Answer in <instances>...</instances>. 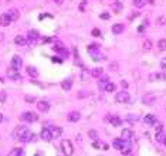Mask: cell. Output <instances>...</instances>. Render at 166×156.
I'll list each match as a JSON object with an SVG mask.
<instances>
[{
	"label": "cell",
	"instance_id": "6da1fadb",
	"mask_svg": "<svg viewBox=\"0 0 166 156\" xmlns=\"http://www.w3.org/2000/svg\"><path fill=\"white\" fill-rule=\"evenodd\" d=\"M61 151L65 156H73L74 153V146L70 139H63L61 141Z\"/></svg>",
	"mask_w": 166,
	"mask_h": 156
},
{
	"label": "cell",
	"instance_id": "7a4b0ae2",
	"mask_svg": "<svg viewBox=\"0 0 166 156\" xmlns=\"http://www.w3.org/2000/svg\"><path fill=\"white\" fill-rule=\"evenodd\" d=\"M39 40H40V33H39L37 30H30V31H29V34H27V41H29L31 45H34Z\"/></svg>",
	"mask_w": 166,
	"mask_h": 156
},
{
	"label": "cell",
	"instance_id": "3957f363",
	"mask_svg": "<svg viewBox=\"0 0 166 156\" xmlns=\"http://www.w3.org/2000/svg\"><path fill=\"white\" fill-rule=\"evenodd\" d=\"M129 99H131V97L126 91H121L115 95V101L119 102V104H126V102H129Z\"/></svg>",
	"mask_w": 166,
	"mask_h": 156
},
{
	"label": "cell",
	"instance_id": "277c9868",
	"mask_svg": "<svg viewBox=\"0 0 166 156\" xmlns=\"http://www.w3.org/2000/svg\"><path fill=\"white\" fill-rule=\"evenodd\" d=\"M26 132H29V129H27V126H24V125H20V126H17L14 131H13V138L14 139H20Z\"/></svg>",
	"mask_w": 166,
	"mask_h": 156
},
{
	"label": "cell",
	"instance_id": "5b68a950",
	"mask_svg": "<svg viewBox=\"0 0 166 156\" xmlns=\"http://www.w3.org/2000/svg\"><path fill=\"white\" fill-rule=\"evenodd\" d=\"M39 119V115L36 114V112H24L23 115H21V121H26V122H29V123H31V122H36Z\"/></svg>",
	"mask_w": 166,
	"mask_h": 156
},
{
	"label": "cell",
	"instance_id": "8992f818",
	"mask_svg": "<svg viewBox=\"0 0 166 156\" xmlns=\"http://www.w3.org/2000/svg\"><path fill=\"white\" fill-rule=\"evenodd\" d=\"M105 121H109V123H112L114 126H119L122 123V119H121V117H118V115H107L105 117Z\"/></svg>",
	"mask_w": 166,
	"mask_h": 156
},
{
	"label": "cell",
	"instance_id": "52a82bcc",
	"mask_svg": "<svg viewBox=\"0 0 166 156\" xmlns=\"http://www.w3.org/2000/svg\"><path fill=\"white\" fill-rule=\"evenodd\" d=\"M7 77L10 78V79H20V74H19V70L17 68H14V67H10V68H7Z\"/></svg>",
	"mask_w": 166,
	"mask_h": 156
},
{
	"label": "cell",
	"instance_id": "ba28073f",
	"mask_svg": "<svg viewBox=\"0 0 166 156\" xmlns=\"http://www.w3.org/2000/svg\"><path fill=\"white\" fill-rule=\"evenodd\" d=\"M11 21H13V20H11V17L9 16V13H3V14H0V26L6 27V26H9Z\"/></svg>",
	"mask_w": 166,
	"mask_h": 156
},
{
	"label": "cell",
	"instance_id": "9c48e42d",
	"mask_svg": "<svg viewBox=\"0 0 166 156\" xmlns=\"http://www.w3.org/2000/svg\"><path fill=\"white\" fill-rule=\"evenodd\" d=\"M126 145H128V143L125 142L124 139H115V141L112 142V146H114L117 151H121V152L124 151V148L126 146Z\"/></svg>",
	"mask_w": 166,
	"mask_h": 156
},
{
	"label": "cell",
	"instance_id": "30bf717a",
	"mask_svg": "<svg viewBox=\"0 0 166 156\" xmlns=\"http://www.w3.org/2000/svg\"><path fill=\"white\" fill-rule=\"evenodd\" d=\"M23 65V60H21V57L20 55H13V58H11V67H14V68H20Z\"/></svg>",
	"mask_w": 166,
	"mask_h": 156
},
{
	"label": "cell",
	"instance_id": "8fae6325",
	"mask_svg": "<svg viewBox=\"0 0 166 156\" xmlns=\"http://www.w3.org/2000/svg\"><path fill=\"white\" fill-rule=\"evenodd\" d=\"M26 71H27V74L30 75V78H39V75H40L39 70H37L36 67H33V65H29V67L26 68Z\"/></svg>",
	"mask_w": 166,
	"mask_h": 156
},
{
	"label": "cell",
	"instance_id": "7c38bea8",
	"mask_svg": "<svg viewBox=\"0 0 166 156\" xmlns=\"http://www.w3.org/2000/svg\"><path fill=\"white\" fill-rule=\"evenodd\" d=\"M40 136H41L43 141H51L53 139V135H51V131H50V128H44L41 131V133H40Z\"/></svg>",
	"mask_w": 166,
	"mask_h": 156
},
{
	"label": "cell",
	"instance_id": "4fadbf2b",
	"mask_svg": "<svg viewBox=\"0 0 166 156\" xmlns=\"http://www.w3.org/2000/svg\"><path fill=\"white\" fill-rule=\"evenodd\" d=\"M37 109H39L40 112H47V111L50 109V104H48L47 101H39V102H37Z\"/></svg>",
	"mask_w": 166,
	"mask_h": 156
},
{
	"label": "cell",
	"instance_id": "5bb4252c",
	"mask_svg": "<svg viewBox=\"0 0 166 156\" xmlns=\"http://www.w3.org/2000/svg\"><path fill=\"white\" fill-rule=\"evenodd\" d=\"M122 7H124V6H122V3H121L119 0H117V1H114V3L111 4V10H114L115 14H119V11L122 10Z\"/></svg>",
	"mask_w": 166,
	"mask_h": 156
},
{
	"label": "cell",
	"instance_id": "9a60e30c",
	"mask_svg": "<svg viewBox=\"0 0 166 156\" xmlns=\"http://www.w3.org/2000/svg\"><path fill=\"white\" fill-rule=\"evenodd\" d=\"M155 101H156L155 95H143V98H142V102L146 104V105H153Z\"/></svg>",
	"mask_w": 166,
	"mask_h": 156
},
{
	"label": "cell",
	"instance_id": "2e32d148",
	"mask_svg": "<svg viewBox=\"0 0 166 156\" xmlns=\"http://www.w3.org/2000/svg\"><path fill=\"white\" fill-rule=\"evenodd\" d=\"M143 122H145L146 125L152 126V125H155V123H156V117H155V115H152V114H148L146 117L143 118Z\"/></svg>",
	"mask_w": 166,
	"mask_h": 156
},
{
	"label": "cell",
	"instance_id": "e0dca14e",
	"mask_svg": "<svg viewBox=\"0 0 166 156\" xmlns=\"http://www.w3.org/2000/svg\"><path fill=\"white\" fill-rule=\"evenodd\" d=\"M71 87H73V78H67V79H64V81L61 82V88H63L64 91H70Z\"/></svg>",
	"mask_w": 166,
	"mask_h": 156
},
{
	"label": "cell",
	"instance_id": "ac0fdd59",
	"mask_svg": "<svg viewBox=\"0 0 166 156\" xmlns=\"http://www.w3.org/2000/svg\"><path fill=\"white\" fill-rule=\"evenodd\" d=\"M50 131H51V135H53V138L55 139V138H60L61 136V133H63V129L61 128H58V126H51L50 128Z\"/></svg>",
	"mask_w": 166,
	"mask_h": 156
},
{
	"label": "cell",
	"instance_id": "d6986e66",
	"mask_svg": "<svg viewBox=\"0 0 166 156\" xmlns=\"http://www.w3.org/2000/svg\"><path fill=\"white\" fill-rule=\"evenodd\" d=\"M80 118H81V115H80V112H77V111H71V112L68 114V121H70V122H77V121H80Z\"/></svg>",
	"mask_w": 166,
	"mask_h": 156
},
{
	"label": "cell",
	"instance_id": "ffe728a7",
	"mask_svg": "<svg viewBox=\"0 0 166 156\" xmlns=\"http://www.w3.org/2000/svg\"><path fill=\"white\" fill-rule=\"evenodd\" d=\"M9 16L11 17V20H13V21H16V20H19V17H20V11H19L17 9H14V7H13V9H10V10H9Z\"/></svg>",
	"mask_w": 166,
	"mask_h": 156
},
{
	"label": "cell",
	"instance_id": "44dd1931",
	"mask_svg": "<svg viewBox=\"0 0 166 156\" xmlns=\"http://www.w3.org/2000/svg\"><path fill=\"white\" fill-rule=\"evenodd\" d=\"M124 30H125V27H124V24H121V23L112 26V33H114V34H121Z\"/></svg>",
	"mask_w": 166,
	"mask_h": 156
},
{
	"label": "cell",
	"instance_id": "7402d4cb",
	"mask_svg": "<svg viewBox=\"0 0 166 156\" xmlns=\"http://www.w3.org/2000/svg\"><path fill=\"white\" fill-rule=\"evenodd\" d=\"M33 139H34V136H33V133L29 131V132H26L19 141H20V142H30V141H33Z\"/></svg>",
	"mask_w": 166,
	"mask_h": 156
},
{
	"label": "cell",
	"instance_id": "603a6c76",
	"mask_svg": "<svg viewBox=\"0 0 166 156\" xmlns=\"http://www.w3.org/2000/svg\"><path fill=\"white\" fill-rule=\"evenodd\" d=\"M14 43H16L17 45H26V44H27V39L23 37V36H16V37H14Z\"/></svg>",
	"mask_w": 166,
	"mask_h": 156
},
{
	"label": "cell",
	"instance_id": "cb8c5ba5",
	"mask_svg": "<svg viewBox=\"0 0 166 156\" xmlns=\"http://www.w3.org/2000/svg\"><path fill=\"white\" fill-rule=\"evenodd\" d=\"M132 135H133V133H132L131 129H124V131H122V139H124V141H129V139L132 138Z\"/></svg>",
	"mask_w": 166,
	"mask_h": 156
},
{
	"label": "cell",
	"instance_id": "d4e9b609",
	"mask_svg": "<svg viewBox=\"0 0 166 156\" xmlns=\"http://www.w3.org/2000/svg\"><path fill=\"white\" fill-rule=\"evenodd\" d=\"M91 74H92V77L99 78L101 75H102V68H101V67H97V68H94V70H92V73H91Z\"/></svg>",
	"mask_w": 166,
	"mask_h": 156
},
{
	"label": "cell",
	"instance_id": "484cf974",
	"mask_svg": "<svg viewBox=\"0 0 166 156\" xmlns=\"http://www.w3.org/2000/svg\"><path fill=\"white\" fill-rule=\"evenodd\" d=\"M158 48L161 51H166V39H161L158 41Z\"/></svg>",
	"mask_w": 166,
	"mask_h": 156
},
{
	"label": "cell",
	"instance_id": "4316f807",
	"mask_svg": "<svg viewBox=\"0 0 166 156\" xmlns=\"http://www.w3.org/2000/svg\"><path fill=\"white\" fill-rule=\"evenodd\" d=\"M104 89H105L107 92H114V91H115V84H112V82H108V84H105Z\"/></svg>",
	"mask_w": 166,
	"mask_h": 156
},
{
	"label": "cell",
	"instance_id": "83f0119b",
	"mask_svg": "<svg viewBox=\"0 0 166 156\" xmlns=\"http://www.w3.org/2000/svg\"><path fill=\"white\" fill-rule=\"evenodd\" d=\"M143 50H145V51L152 50V41H151V40H145V41H143Z\"/></svg>",
	"mask_w": 166,
	"mask_h": 156
},
{
	"label": "cell",
	"instance_id": "f1b7e54d",
	"mask_svg": "<svg viewBox=\"0 0 166 156\" xmlns=\"http://www.w3.org/2000/svg\"><path fill=\"white\" fill-rule=\"evenodd\" d=\"M163 139H165V133H163V131L156 132V141H158V142H163Z\"/></svg>",
	"mask_w": 166,
	"mask_h": 156
},
{
	"label": "cell",
	"instance_id": "f546056e",
	"mask_svg": "<svg viewBox=\"0 0 166 156\" xmlns=\"http://www.w3.org/2000/svg\"><path fill=\"white\" fill-rule=\"evenodd\" d=\"M104 145H105V143H102L101 141H95V142L92 143V148H95V149H99V148H102V149H104Z\"/></svg>",
	"mask_w": 166,
	"mask_h": 156
},
{
	"label": "cell",
	"instance_id": "4dcf8cb0",
	"mask_svg": "<svg viewBox=\"0 0 166 156\" xmlns=\"http://www.w3.org/2000/svg\"><path fill=\"white\" fill-rule=\"evenodd\" d=\"M143 4H145V0H133L135 7H143Z\"/></svg>",
	"mask_w": 166,
	"mask_h": 156
},
{
	"label": "cell",
	"instance_id": "1f68e13d",
	"mask_svg": "<svg viewBox=\"0 0 166 156\" xmlns=\"http://www.w3.org/2000/svg\"><path fill=\"white\" fill-rule=\"evenodd\" d=\"M20 155H21V151H20V149H17V148H16V149H13V151L9 153V156H20Z\"/></svg>",
	"mask_w": 166,
	"mask_h": 156
},
{
	"label": "cell",
	"instance_id": "d6a6232c",
	"mask_svg": "<svg viewBox=\"0 0 166 156\" xmlns=\"http://www.w3.org/2000/svg\"><path fill=\"white\" fill-rule=\"evenodd\" d=\"M88 136H89V138H92V139H95V138L98 136V132H97V131H94V129H91V131L88 132Z\"/></svg>",
	"mask_w": 166,
	"mask_h": 156
},
{
	"label": "cell",
	"instance_id": "836d02e7",
	"mask_svg": "<svg viewBox=\"0 0 166 156\" xmlns=\"http://www.w3.org/2000/svg\"><path fill=\"white\" fill-rule=\"evenodd\" d=\"M91 34H92L94 37H101V30H99V29H94Z\"/></svg>",
	"mask_w": 166,
	"mask_h": 156
},
{
	"label": "cell",
	"instance_id": "e575fe53",
	"mask_svg": "<svg viewBox=\"0 0 166 156\" xmlns=\"http://www.w3.org/2000/svg\"><path fill=\"white\" fill-rule=\"evenodd\" d=\"M99 82H102V84H108V82H109V78L107 77V75H101V77H99Z\"/></svg>",
	"mask_w": 166,
	"mask_h": 156
},
{
	"label": "cell",
	"instance_id": "d590c367",
	"mask_svg": "<svg viewBox=\"0 0 166 156\" xmlns=\"http://www.w3.org/2000/svg\"><path fill=\"white\" fill-rule=\"evenodd\" d=\"M126 121H128V122H136V121H138V117H135V115H128V117H126Z\"/></svg>",
	"mask_w": 166,
	"mask_h": 156
},
{
	"label": "cell",
	"instance_id": "8d00e7d4",
	"mask_svg": "<svg viewBox=\"0 0 166 156\" xmlns=\"http://www.w3.org/2000/svg\"><path fill=\"white\" fill-rule=\"evenodd\" d=\"M99 17H101L102 20H109V17H111V14L105 11V13H101V16H99Z\"/></svg>",
	"mask_w": 166,
	"mask_h": 156
},
{
	"label": "cell",
	"instance_id": "74e56055",
	"mask_svg": "<svg viewBox=\"0 0 166 156\" xmlns=\"http://www.w3.org/2000/svg\"><path fill=\"white\" fill-rule=\"evenodd\" d=\"M34 99H36V97H30V95H27V97H26V102H29V104L34 102Z\"/></svg>",
	"mask_w": 166,
	"mask_h": 156
},
{
	"label": "cell",
	"instance_id": "f35d334b",
	"mask_svg": "<svg viewBox=\"0 0 166 156\" xmlns=\"http://www.w3.org/2000/svg\"><path fill=\"white\" fill-rule=\"evenodd\" d=\"M4 101H6V92L0 91V102H4Z\"/></svg>",
	"mask_w": 166,
	"mask_h": 156
},
{
	"label": "cell",
	"instance_id": "ab89813d",
	"mask_svg": "<svg viewBox=\"0 0 166 156\" xmlns=\"http://www.w3.org/2000/svg\"><path fill=\"white\" fill-rule=\"evenodd\" d=\"M85 7H87V0H84L83 3L80 4V11H85Z\"/></svg>",
	"mask_w": 166,
	"mask_h": 156
},
{
	"label": "cell",
	"instance_id": "60d3db41",
	"mask_svg": "<svg viewBox=\"0 0 166 156\" xmlns=\"http://www.w3.org/2000/svg\"><path fill=\"white\" fill-rule=\"evenodd\" d=\"M109 70H111V71H117V70H118V64H117V63H112L111 67H109Z\"/></svg>",
	"mask_w": 166,
	"mask_h": 156
},
{
	"label": "cell",
	"instance_id": "b9f144b4",
	"mask_svg": "<svg viewBox=\"0 0 166 156\" xmlns=\"http://www.w3.org/2000/svg\"><path fill=\"white\" fill-rule=\"evenodd\" d=\"M165 23H166L165 17H159V19H158V24H161V26H162V24H165Z\"/></svg>",
	"mask_w": 166,
	"mask_h": 156
},
{
	"label": "cell",
	"instance_id": "7bdbcfd3",
	"mask_svg": "<svg viewBox=\"0 0 166 156\" xmlns=\"http://www.w3.org/2000/svg\"><path fill=\"white\" fill-rule=\"evenodd\" d=\"M155 125H156V131H158V132L163 129V125H162V123H155Z\"/></svg>",
	"mask_w": 166,
	"mask_h": 156
},
{
	"label": "cell",
	"instance_id": "ee69618b",
	"mask_svg": "<svg viewBox=\"0 0 166 156\" xmlns=\"http://www.w3.org/2000/svg\"><path fill=\"white\" fill-rule=\"evenodd\" d=\"M53 1H54L55 4H63V3H64V0H53Z\"/></svg>",
	"mask_w": 166,
	"mask_h": 156
},
{
	"label": "cell",
	"instance_id": "f6af8a7d",
	"mask_svg": "<svg viewBox=\"0 0 166 156\" xmlns=\"http://www.w3.org/2000/svg\"><path fill=\"white\" fill-rule=\"evenodd\" d=\"M53 61H54V63H61V60H60V58H57V57H54V58H53Z\"/></svg>",
	"mask_w": 166,
	"mask_h": 156
},
{
	"label": "cell",
	"instance_id": "bcb514c9",
	"mask_svg": "<svg viewBox=\"0 0 166 156\" xmlns=\"http://www.w3.org/2000/svg\"><path fill=\"white\" fill-rule=\"evenodd\" d=\"M3 40H4V34H3V33H0V43H1Z\"/></svg>",
	"mask_w": 166,
	"mask_h": 156
},
{
	"label": "cell",
	"instance_id": "7dc6e473",
	"mask_svg": "<svg viewBox=\"0 0 166 156\" xmlns=\"http://www.w3.org/2000/svg\"><path fill=\"white\" fill-rule=\"evenodd\" d=\"M138 30H139V31H143V30H145V26H139V29H138Z\"/></svg>",
	"mask_w": 166,
	"mask_h": 156
},
{
	"label": "cell",
	"instance_id": "c3c4849f",
	"mask_svg": "<svg viewBox=\"0 0 166 156\" xmlns=\"http://www.w3.org/2000/svg\"><path fill=\"white\" fill-rule=\"evenodd\" d=\"M122 87H124V88H126V87H128V84H126V81H122Z\"/></svg>",
	"mask_w": 166,
	"mask_h": 156
},
{
	"label": "cell",
	"instance_id": "681fc988",
	"mask_svg": "<svg viewBox=\"0 0 166 156\" xmlns=\"http://www.w3.org/2000/svg\"><path fill=\"white\" fill-rule=\"evenodd\" d=\"M146 1H148V3H151V4H153V3H155V0H146Z\"/></svg>",
	"mask_w": 166,
	"mask_h": 156
},
{
	"label": "cell",
	"instance_id": "f907efd6",
	"mask_svg": "<svg viewBox=\"0 0 166 156\" xmlns=\"http://www.w3.org/2000/svg\"><path fill=\"white\" fill-rule=\"evenodd\" d=\"M1 121H3V115L0 114V122H1Z\"/></svg>",
	"mask_w": 166,
	"mask_h": 156
},
{
	"label": "cell",
	"instance_id": "816d5d0a",
	"mask_svg": "<svg viewBox=\"0 0 166 156\" xmlns=\"http://www.w3.org/2000/svg\"><path fill=\"white\" fill-rule=\"evenodd\" d=\"M163 143H165V145H166V136H165V139H163Z\"/></svg>",
	"mask_w": 166,
	"mask_h": 156
}]
</instances>
